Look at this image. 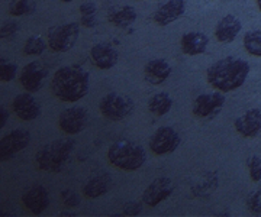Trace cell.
Instances as JSON below:
<instances>
[{
    "label": "cell",
    "instance_id": "cell-3",
    "mask_svg": "<svg viewBox=\"0 0 261 217\" xmlns=\"http://www.w3.org/2000/svg\"><path fill=\"white\" fill-rule=\"evenodd\" d=\"M74 149L75 141L70 138L49 142L37 152L35 155L37 167L45 172H60L65 168Z\"/></svg>",
    "mask_w": 261,
    "mask_h": 217
},
{
    "label": "cell",
    "instance_id": "cell-14",
    "mask_svg": "<svg viewBox=\"0 0 261 217\" xmlns=\"http://www.w3.org/2000/svg\"><path fill=\"white\" fill-rule=\"evenodd\" d=\"M12 107L19 119L25 122L35 120L41 114V104L29 91L15 96V99L12 100Z\"/></svg>",
    "mask_w": 261,
    "mask_h": 217
},
{
    "label": "cell",
    "instance_id": "cell-6",
    "mask_svg": "<svg viewBox=\"0 0 261 217\" xmlns=\"http://www.w3.org/2000/svg\"><path fill=\"white\" fill-rule=\"evenodd\" d=\"M80 26L77 22H68L48 29V47L54 52H67L77 44Z\"/></svg>",
    "mask_w": 261,
    "mask_h": 217
},
{
    "label": "cell",
    "instance_id": "cell-32",
    "mask_svg": "<svg viewBox=\"0 0 261 217\" xmlns=\"http://www.w3.org/2000/svg\"><path fill=\"white\" fill-rule=\"evenodd\" d=\"M247 208L252 214H261V190H257L247 197Z\"/></svg>",
    "mask_w": 261,
    "mask_h": 217
},
{
    "label": "cell",
    "instance_id": "cell-36",
    "mask_svg": "<svg viewBox=\"0 0 261 217\" xmlns=\"http://www.w3.org/2000/svg\"><path fill=\"white\" fill-rule=\"evenodd\" d=\"M255 3H257V8L261 10V0H255Z\"/></svg>",
    "mask_w": 261,
    "mask_h": 217
},
{
    "label": "cell",
    "instance_id": "cell-24",
    "mask_svg": "<svg viewBox=\"0 0 261 217\" xmlns=\"http://www.w3.org/2000/svg\"><path fill=\"white\" fill-rule=\"evenodd\" d=\"M244 48L252 57H261V29H251L244 35Z\"/></svg>",
    "mask_w": 261,
    "mask_h": 217
},
{
    "label": "cell",
    "instance_id": "cell-21",
    "mask_svg": "<svg viewBox=\"0 0 261 217\" xmlns=\"http://www.w3.org/2000/svg\"><path fill=\"white\" fill-rule=\"evenodd\" d=\"M207 45H209V38L203 32H196V30L186 32L181 35V39H180V47H181L183 54L190 55V57L203 54Z\"/></svg>",
    "mask_w": 261,
    "mask_h": 217
},
{
    "label": "cell",
    "instance_id": "cell-19",
    "mask_svg": "<svg viewBox=\"0 0 261 217\" xmlns=\"http://www.w3.org/2000/svg\"><path fill=\"white\" fill-rule=\"evenodd\" d=\"M113 185V179L109 172H97L83 184V194L87 198H99L108 194Z\"/></svg>",
    "mask_w": 261,
    "mask_h": 217
},
{
    "label": "cell",
    "instance_id": "cell-34",
    "mask_svg": "<svg viewBox=\"0 0 261 217\" xmlns=\"http://www.w3.org/2000/svg\"><path fill=\"white\" fill-rule=\"evenodd\" d=\"M141 211H142V206H141V203H137V201H129L123 207L125 216H138Z\"/></svg>",
    "mask_w": 261,
    "mask_h": 217
},
{
    "label": "cell",
    "instance_id": "cell-35",
    "mask_svg": "<svg viewBox=\"0 0 261 217\" xmlns=\"http://www.w3.org/2000/svg\"><path fill=\"white\" fill-rule=\"evenodd\" d=\"M8 119H9V112H8V109L6 107H0V128L3 129L5 126H6V123H8Z\"/></svg>",
    "mask_w": 261,
    "mask_h": 217
},
{
    "label": "cell",
    "instance_id": "cell-23",
    "mask_svg": "<svg viewBox=\"0 0 261 217\" xmlns=\"http://www.w3.org/2000/svg\"><path fill=\"white\" fill-rule=\"evenodd\" d=\"M171 107H173V99L166 91L157 93L148 100L149 113H152L154 116H159V117L167 114L171 110Z\"/></svg>",
    "mask_w": 261,
    "mask_h": 217
},
{
    "label": "cell",
    "instance_id": "cell-31",
    "mask_svg": "<svg viewBox=\"0 0 261 217\" xmlns=\"http://www.w3.org/2000/svg\"><path fill=\"white\" fill-rule=\"evenodd\" d=\"M247 167H248V172L250 177L254 182H258L261 179V158L257 155H252L247 160Z\"/></svg>",
    "mask_w": 261,
    "mask_h": 217
},
{
    "label": "cell",
    "instance_id": "cell-7",
    "mask_svg": "<svg viewBox=\"0 0 261 217\" xmlns=\"http://www.w3.org/2000/svg\"><path fill=\"white\" fill-rule=\"evenodd\" d=\"M29 143H31V132L28 129L18 128L8 135H5L0 141V161L8 162L13 160Z\"/></svg>",
    "mask_w": 261,
    "mask_h": 217
},
{
    "label": "cell",
    "instance_id": "cell-13",
    "mask_svg": "<svg viewBox=\"0 0 261 217\" xmlns=\"http://www.w3.org/2000/svg\"><path fill=\"white\" fill-rule=\"evenodd\" d=\"M49 201H51L49 193L41 184L28 187L22 193V204L28 208L32 214H41L42 211H45L49 206Z\"/></svg>",
    "mask_w": 261,
    "mask_h": 217
},
{
    "label": "cell",
    "instance_id": "cell-12",
    "mask_svg": "<svg viewBox=\"0 0 261 217\" xmlns=\"http://www.w3.org/2000/svg\"><path fill=\"white\" fill-rule=\"evenodd\" d=\"M48 71L45 67L42 66L39 61H32L27 66L22 68V73H20V84L22 87L29 91V93H35L38 90L42 88L44 84V80L47 78Z\"/></svg>",
    "mask_w": 261,
    "mask_h": 217
},
{
    "label": "cell",
    "instance_id": "cell-26",
    "mask_svg": "<svg viewBox=\"0 0 261 217\" xmlns=\"http://www.w3.org/2000/svg\"><path fill=\"white\" fill-rule=\"evenodd\" d=\"M97 8L93 2H84L80 5V15H82V25L84 28H94L97 25L96 18Z\"/></svg>",
    "mask_w": 261,
    "mask_h": 217
},
{
    "label": "cell",
    "instance_id": "cell-17",
    "mask_svg": "<svg viewBox=\"0 0 261 217\" xmlns=\"http://www.w3.org/2000/svg\"><path fill=\"white\" fill-rule=\"evenodd\" d=\"M185 12H186L185 0H168L155 10V13L152 15V20L160 26H167L180 19L185 15Z\"/></svg>",
    "mask_w": 261,
    "mask_h": 217
},
{
    "label": "cell",
    "instance_id": "cell-5",
    "mask_svg": "<svg viewBox=\"0 0 261 217\" xmlns=\"http://www.w3.org/2000/svg\"><path fill=\"white\" fill-rule=\"evenodd\" d=\"M134 100L122 93H108L99 103V110L105 119L111 122H121L134 113Z\"/></svg>",
    "mask_w": 261,
    "mask_h": 217
},
{
    "label": "cell",
    "instance_id": "cell-30",
    "mask_svg": "<svg viewBox=\"0 0 261 217\" xmlns=\"http://www.w3.org/2000/svg\"><path fill=\"white\" fill-rule=\"evenodd\" d=\"M19 32V23L15 20H6L2 23V28H0V38L5 39V41H10L13 39Z\"/></svg>",
    "mask_w": 261,
    "mask_h": 217
},
{
    "label": "cell",
    "instance_id": "cell-10",
    "mask_svg": "<svg viewBox=\"0 0 261 217\" xmlns=\"http://www.w3.org/2000/svg\"><path fill=\"white\" fill-rule=\"evenodd\" d=\"M89 123V112L83 106H74L63 110L58 116V126L67 135L83 132Z\"/></svg>",
    "mask_w": 261,
    "mask_h": 217
},
{
    "label": "cell",
    "instance_id": "cell-2",
    "mask_svg": "<svg viewBox=\"0 0 261 217\" xmlns=\"http://www.w3.org/2000/svg\"><path fill=\"white\" fill-rule=\"evenodd\" d=\"M250 70V64L243 58L225 57L207 67L206 78L214 88L222 93H229L247 81Z\"/></svg>",
    "mask_w": 261,
    "mask_h": 217
},
{
    "label": "cell",
    "instance_id": "cell-4",
    "mask_svg": "<svg viewBox=\"0 0 261 217\" xmlns=\"http://www.w3.org/2000/svg\"><path fill=\"white\" fill-rule=\"evenodd\" d=\"M108 161L119 170L137 171L147 162V153L138 143L129 139H119L109 146Z\"/></svg>",
    "mask_w": 261,
    "mask_h": 217
},
{
    "label": "cell",
    "instance_id": "cell-37",
    "mask_svg": "<svg viewBox=\"0 0 261 217\" xmlns=\"http://www.w3.org/2000/svg\"><path fill=\"white\" fill-rule=\"evenodd\" d=\"M63 3H70V2H73V0H61Z\"/></svg>",
    "mask_w": 261,
    "mask_h": 217
},
{
    "label": "cell",
    "instance_id": "cell-28",
    "mask_svg": "<svg viewBox=\"0 0 261 217\" xmlns=\"http://www.w3.org/2000/svg\"><path fill=\"white\" fill-rule=\"evenodd\" d=\"M16 74H18V66L6 58H2L0 59V80L3 83H10L16 78Z\"/></svg>",
    "mask_w": 261,
    "mask_h": 217
},
{
    "label": "cell",
    "instance_id": "cell-1",
    "mask_svg": "<svg viewBox=\"0 0 261 217\" xmlns=\"http://www.w3.org/2000/svg\"><path fill=\"white\" fill-rule=\"evenodd\" d=\"M90 76L82 66H64L58 68L51 80L53 95L65 103H75L87 96Z\"/></svg>",
    "mask_w": 261,
    "mask_h": 217
},
{
    "label": "cell",
    "instance_id": "cell-18",
    "mask_svg": "<svg viewBox=\"0 0 261 217\" xmlns=\"http://www.w3.org/2000/svg\"><path fill=\"white\" fill-rule=\"evenodd\" d=\"M243 29V23L235 15H225L215 26V38L221 44H229L235 41Z\"/></svg>",
    "mask_w": 261,
    "mask_h": 217
},
{
    "label": "cell",
    "instance_id": "cell-27",
    "mask_svg": "<svg viewBox=\"0 0 261 217\" xmlns=\"http://www.w3.org/2000/svg\"><path fill=\"white\" fill-rule=\"evenodd\" d=\"M48 42H45L41 37H37V35L29 37L23 45V54L25 55H41L45 51Z\"/></svg>",
    "mask_w": 261,
    "mask_h": 217
},
{
    "label": "cell",
    "instance_id": "cell-15",
    "mask_svg": "<svg viewBox=\"0 0 261 217\" xmlns=\"http://www.w3.org/2000/svg\"><path fill=\"white\" fill-rule=\"evenodd\" d=\"M90 59L94 67L100 70H111L119 61V52L115 47L106 42L94 44L90 49Z\"/></svg>",
    "mask_w": 261,
    "mask_h": 217
},
{
    "label": "cell",
    "instance_id": "cell-20",
    "mask_svg": "<svg viewBox=\"0 0 261 217\" xmlns=\"http://www.w3.org/2000/svg\"><path fill=\"white\" fill-rule=\"evenodd\" d=\"M173 68L164 58H154L149 59L144 67V77L149 84L160 85L163 84L168 77L171 76Z\"/></svg>",
    "mask_w": 261,
    "mask_h": 217
},
{
    "label": "cell",
    "instance_id": "cell-33",
    "mask_svg": "<svg viewBox=\"0 0 261 217\" xmlns=\"http://www.w3.org/2000/svg\"><path fill=\"white\" fill-rule=\"evenodd\" d=\"M61 198H63V203H64L67 207H77L82 200H80V196L70 189H65L61 191Z\"/></svg>",
    "mask_w": 261,
    "mask_h": 217
},
{
    "label": "cell",
    "instance_id": "cell-25",
    "mask_svg": "<svg viewBox=\"0 0 261 217\" xmlns=\"http://www.w3.org/2000/svg\"><path fill=\"white\" fill-rule=\"evenodd\" d=\"M202 178H203L202 184L192 187L193 196H196V197H206L211 193H214L216 187H218V178H216L215 172L214 174H207V177H202Z\"/></svg>",
    "mask_w": 261,
    "mask_h": 217
},
{
    "label": "cell",
    "instance_id": "cell-9",
    "mask_svg": "<svg viewBox=\"0 0 261 217\" xmlns=\"http://www.w3.org/2000/svg\"><path fill=\"white\" fill-rule=\"evenodd\" d=\"M225 104V96L222 91L216 90L214 93H203L197 96L193 102L192 112L199 119H214L222 110Z\"/></svg>",
    "mask_w": 261,
    "mask_h": 217
},
{
    "label": "cell",
    "instance_id": "cell-11",
    "mask_svg": "<svg viewBox=\"0 0 261 217\" xmlns=\"http://www.w3.org/2000/svg\"><path fill=\"white\" fill-rule=\"evenodd\" d=\"M174 191V182L168 177H159L149 182L142 193V203L148 207H155L164 200H167Z\"/></svg>",
    "mask_w": 261,
    "mask_h": 217
},
{
    "label": "cell",
    "instance_id": "cell-29",
    "mask_svg": "<svg viewBox=\"0 0 261 217\" xmlns=\"http://www.w3.org/2000/svg\"><path fill=\"white\" fill-rule=\"evenodd\" d=\"M32 10L31 0H10L9 12L12 16H23Z\"/></svg>",
    "mask_w": 261,
    "mask_h": 217
},
{
    "label": "cell",
    "instance_id": "cell-22",
    "mask_svg": "<svg viewBox=\"0 0 261 217\" xmlns=\"http://www.w3.org/2000/svg\"><path fill=\"white\" fill-rule=\"evenodd\" d=\"M137 20V10L134 6H121L115 8L108 15V22L116 28H128Z\"/></svg>",
    "mask_w": 261,
    "mask_h": 217
},
{
    "label": "cell",
    "instance_id": "cell-8",
    "mask_svg": "<svg viewBox=\"0 0 261 217\" xmlns=\"http://www.w3.org/2000/svg\"><path fill=\"white\" fill-rule=\"evenodd\" d=\"M181 138L177 131L171 126H161L149 139V149L154 155H168L173 153L178 148Z\"/></svg>",
    "mask_w": 261,
    "mask_h": 217
},
{
    "label": "cell",
    "instance_id": "cell-16",
    "mask_svg": "<svg viewBox=\"0 0 261 217\" xmlns=\"http://www.w3.org/2000/svg\"><path fill=\"white\" fill-rule=\"evenodd\" d=\"M235 131L244 138H255L261 132V110L250 109L233 122Z\"/></svg>",
    "mask_w": 261,
    "mask_h": 217
}]
</instances>
